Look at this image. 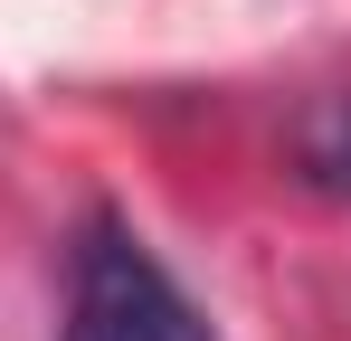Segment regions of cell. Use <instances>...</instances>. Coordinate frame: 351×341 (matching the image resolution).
Here are the masks:
<instances>
[{"label":"cell","instance_id":"1","mask_svg":"<svg viewBox=\"0 0 351 341\" xmlns=\"http://www.w3.org/2000/svg\"><path fill=\"white\" fill-rule=\"evenodd\" d=\"M66 341H209V323L123 218H86L66 266Z\"/></svg>","mask_w":351,"mask_h":341},{"label":"cell","instance_id":"2","mask_svg":"<svg viewBox=\"0 0 351 341\" xmlns=\"http://www.w3.org/2000/svg\"><path fill=\"white\" fill-rule=\"evenodd\" d=\"M294 162H304L313 190L351 199V95H313V105H304V123H294Z\"/></svg>","mask_w":351,"mask_h":341}]
</instances>
